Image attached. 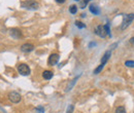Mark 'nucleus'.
Listing matches in <instances>:
<instances>
[{
	"mask_svg": "<svg viewBox=\"0 0 134 113\" xmlns=\"http://www.w3.org/2000/svg\"><path fill=\"white\" fill-rule=\"evenodd\" d=\"M89 9H90V11L93 14V15H99L100 14V9H99V7L98 6H96V5H94V4H91L90 6H89Z\"/></svg>",
	"mask_w": 134,
	"mask_h": 113,
	"instance_id": "8",
	"label": "nucleus"
},
{
	"mask_svg": "<svg viewBox=\"0 0 134 113\" xmlns=\"http://www.w3.org/2000/svg\"><path fill=\"white\" fill-rule=\"evenodd\" d=\"M125 66L129 67V68H134V61H126L125 62Z\"/></svg>",
	"mask_w": 134,
	"mask_h": 113,
	"instance_id": "18",
	"label": "nucleus"
},
{
	"mask_svg": "<svg viewBox=\"0 0 134 113\" xmlns=\"http://www.w3.org/2000/svg\"><path fill=\"white\" fill-rule=\"evenodd\" d=\"M130 43H132V44H134V37H132V38L130 39Z\"/></svg>",
	"mask_w": 134,
	"mask_h": 113,
	"instance_id": "23",
	"label": "nucleus"
},
{
	"mask_svg": "<svg viewBox=\"0 0 134 113\" xmlns=\"http://www.w3.org/2000/svg\"><path fill=\"white\" fill-rule=\"evenodd\" d=\"M115 113H126L125 107L124 106H119L117 109H116V112Z\"/></svg>",
	"mask_w": 134,
	"mask_h": 113,
	"instance_id": "16",
	"label": "nucleus"
},
{
	"mask_svg": "<svg viewBox=\"0 0 134 113\" xmlns=\"http://www.w3.org/2000/svg\"><path fill=\"white\" fill-rule=\"evenodd\" d=\"M18 72L21 74V75H24V76H27L30 74V68L28 67V65L26 64H20L18 66Z\"/></svg>",
	"mask_w": 134,
	"mask_h": 113,
	"instance_id": "3",
	"label": "nucleus"
},
{
	"mask_svg": "<svg viewBox=\"0 0 134 113\" xmlns=\"http://www.w3.org/2000/svg\"><path fill=\"white\" fill-rule=\"evenodd\" d=\"M75 26L77 27V28H80V29H83L86 27V25H85L84 23H82V22H80V21H76L75 22Z\"/></svg>",
	"mask_w": 134,
	"mask_h": 113,
	"instance_id": "17",
	"label": "nucleus"
},
{
	"mask_svg": "<svg viewBox=\"0 0 134 113\" xmlns=\"http://www.w3.org/2000/svg\"><path fill=\"white\" fill-rule=\"evenodd\" d=\"M90 1H91V0H82V1L80 2V7H81L82 9H84L85 7L87 6V4H88Z\"/></svg>",
	"mask_w": 134,
	"mask_h": 113,
	"instance_id": "15",
	"label": "nucleus"
},
{
	"mask_svg": "<svg viewBox=\"0 0 134 113\" xmlns=\"http://www.w3.org/2000/svg\"><path fill=\"white\" fill-rule=\"evenodd\" d=\"M73 109H74L73 105H69V106H68V108H67V112L66 113H72V112H73Z\"/></svg>",
	"mask_w": 134,
	"mask_h": 113,
	"instance_id": "20",
	"label": "nucleus"
},
{
	"mask_svg": "<svg viewBox=\"0 0 134 113\" xmlns=\"http://www.w3.org/2000/svg\"><path fill=\"white\" fill-rule=\"evenodd\" d=\"M104 66H105V64H102V63H101V64L94 70V74H99L101 71H102V69L104 68Z\"/></svg>",
	"mask_w": 134,
	"mask_h": 113,
	"instance_id": "13",
	"label": "nucleus"
},
{
	"mask_svg": "<svg viewBox=\"0 0 134 113\" xmlns=\"http://www.w3.org/2000/svg\"><path fill=\"white\" fill-rule=\"evenodd\" d=\"M94 32H95L96 35H98V36L101 37V38H104V37L107 35V34H106V31H105V27H104V26H102V25L97 26V27L95 28Z\"/></svg>",
	"mask_w": 134,
	"mask_h": 113,
	"instance_id": "5",
	"label": "nucleus"
},
{
	"mask_svg": "<svg viewBox=\"0 0 134 113\" xmlns=\"http://www.w3.org/2000/svg\"><path fill=\"white\" fill-rule=\"evenodd\" d=\"M104 27H105L106 34H107L108 36H111V34H110V29H109V25H108V24H106V25H104Z\"/></svg>",
	"mask_w": 134,
	"mask_h": 113,
	"instance_id": "19",
	"label": "nucleus"
},
{
	"mask_svg": "<svg viewBox=\"0 0 134 113\" xmlns=\"http://www.w3.org/2000/svg\"><path fill=\"white\" fill-rule=\"evenodd\" d=\"M34 49V45L31 44V43H25L21 46V50L23 52H30Z\"/></svg>",
	"mask_w": 134,
	"mask_h": 113,
	"instance_id": "7",
	"label": "nucleus"
},
{
	"mask_svg": "<svg viewBox=\"0 0 134 113\" xmlns=\"http://www.w3.org/2000/svg\"><path fill=\"white\" fill-rule=\"evenodd\" d=\"M79 77H80V76H76V77H75L74 79H72V80H71V82H70V83H69V84L67 85V87H66V92H69V91H70V90H71V88L73 87V85L75 84V82H76V80L79 79Z\"/></svg>",
	"mask_w": 134,
	"mask_h": 113,
	"instance_id": "12",
	"label": "nucleus"
},
{
	"mask_svg": "<svg viewBox=\"0 0 134 113\" xmlns=\"http://www.w3.org/2000/svg\"><path fill=\"white\" fill-rule=\"evenodd\" d=\"M76 11H77V6H76V5H71V6L69 7V13H70V14L75 15Z\"/></svg>",
	"mask_w": 134,
	"mask_h": 113,
	"instance_id": "14",
	"label": "nucleus"
},
{
	"mask_svg": "<svg viewBox=\"0 0 134 113\" xmlns=\"http://www.w3.org/2000/svg\"><path fill=\"white\" fill-rule=\"evenodd\" d=\"M8 99H9V101L12 102V103H15V104H17L19 103L20 101H21V95L17 93V92H12V93H9V95H8Z\"/></svg>",
	"mask_w": 134,
	"mask_h": 113,
	"instance_id": "4",
	"label": "nucleus"
},
{
	"mask_svg": "<svg viewBox=\"0 0 134 113\" xmlns=\"http://www.w3.org/2000/svg\"><path fill=\"white\" fill-rule=\"evenodd\" d=\"M37 111L39 113H44V109H43L42 107H38V108H37Z\"/></svg>",
	"mask_w": 134,
	"mask_h": 113,
	"instance_id": "21",
	"label": "nucleus"
},
{
	"mask_svg": "<svg viewBox=\"0 0 134 113\" xmlns=\"http://www.w3.org/2000/svg\"><path fill=\"white\" fill-rule=\"evenodd\" d=\"M57 3H64L65 2V0H55Z\"/></svg>",
	"mask_w": 134,
	"mask_h": 113,
	"instance_id": "22",
	"label": "nucleus"
},
{
	"mask_svg": "<svg viewBox=\"0 0 134 113\" xmlns=\"http://www.w3.org/2000/svg\"><path fill=\"white\" fill-rule=\"evenodd\" d=\"M110 56H111V51H110V50H107V51L103 55V57H102V59H101V63H102V64H106L107 61L109 60Z\"/></svg>",
	"mask_w": 134,
	"mask_h": 113,
	"instance_id": "9",
	"label": "nucleus"
},
{
	"mask_svg": "<svg viewBox=\"0 0 134 113\" xmlns=\"http://www.w3.org/2000/svg\"><path fill=\"white\" fill-rule=\"evenodd\" d=\"M134 20V14H128V15H125L124 19H123V22H122V25H121V30H125L126 28H128L131 23L133 22Z\"/></svg>",
	"mask_w": 134,
	"mask_h": 113,
	"instance_id": "2",
	"label": "nucleus"
},
{
	"mask_svg": "<svg viewBox=\"0 0 134 113\" xmlns=\"http://www.w3.org/2000/svg\"><path fill=\"white\" fill-rule=\"evenodd\" d=\"M22 7L29 9V10H36L39 7L38 2L34 1V0H26L24 2H22Z\"/></svg>",
	"mask_w": 134,
	"mask_h": 113,
	"instance_id": "1",
	"label": "nucleus"
},
{
	"mask_svg": "<svg viewBox=\"0 0 134 113\" xmlns=\"http://www.w3.org/2000/svg\"><path fill=\"white\" fill-rule=\"evenodd\" d=\"M59 55L58 53H52L50 57H49V60H48V63L50 66H54V65H56L58 63V61H59Z\"/></svg>",
	"mask_w": 134,
	"mask_h": 113,
	"instance_id": "6",
	"label": "nucleus"
},
{
	"mask_svg": "<svg viewBox=\"0 0 134 113\" xmlns=\"http://www.w3.org/2000/svg\"><path fill=\"white\" fill-rule=\"evenodd\" d=\"M9 33H10V35H12L13 37H15V38H20V37L22 36V32H21L19 29H10V30H9Z\"/></svg>",
	"mask_w": 134,
	"mask_h": 113,
	"instance_id": "10",
	"label": "nucleus"
},
{
	"mask_svg": "<svg viewBox=\"0 0 134 113\" xmlns=\"http://www.w3.org/2000/svg\"><path fill=\"white\" fill-rule=\"evenodd\" d=\"M93 45H96V43H90V45H89V46L91 47V46H93Z\"/></svg>",
	"mask_w": 134,
	"mask_h": 113,
	"instance_id": "24",
	"label": "nucleus"
},
{
	"mask_svg": "<svg viewBox=\"0 0 134 113\" xmlns=\"http://www.w3.org/2000/svg\"><path fill=\"white\" fill-rule=\"evenodd\" d=\"M42 77H43L44 79H47V80H50V79H52V77H53V72L50 71V70L43 71V72H42Z\"/></svg>",
	"mask_w": 134,
	"mask_h": 113,
	"instance_id": "11",
	"label": "nucleus"
}]
</instances>
